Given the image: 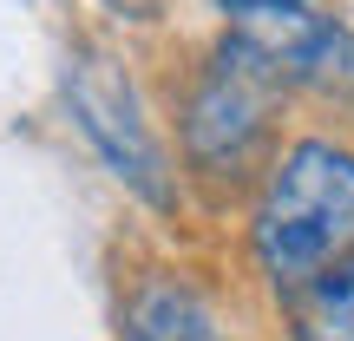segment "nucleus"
I'll return each instance as SVG.
<instances>
[{"instance_id":"obj_1","label":"nucleus","mask_w":354,"mask_h":341,"mask_svg":"<svg viewBox=\"0 0 354 341\" xmlns=\"http://www.w3.org/2000/svg\"><path fill=\"white\" fill-rule=\"evenodd\" d=\"M256 269L276 295H302L354 256V151L302 138L276 158L250 223Z\"/></svg>"},{"instance_id":"obj_2","label":"nucleus","mask_w":354,"mask_h":341,"mask_svg":"<svg viewBox=\"0 0 354 341\" xmlns=\"http://www.w3.org/2000/svg\"><path fill=\"white\" fill-rule=\"evenodd\" d=\"M282 66L269 59L256 39L230 33L223 46L210 53L197 92H190V112H184V151L197 171L210 177H236L250 171L256 145L269 138V112L282 99Z\"/></svg>"},{"instance_id":"obj_3","label":"nucleus","mask_w":354,"mask_h":341,"mask_svg":"<svg viewBox=\"0 0 354 341\" xmlns=\"http://www.w3.org/2000/svg\"><path fill=\"white\" fill-rule=\"evenodd\" d=\"M66 99H73L79 131L99 145V158L112 165L118 184H125L131 197H145L151 210H171L177 203L171 158H165V145H158V131L145 125V105H138V92H131V79L118 73L112 59H99V53H79L73 73H66Z\"/></svg>"},{"instance_id":"obj_4","label":"nucleus","mask_w":354,"mask_h":341,"mask_svg":"<svg viewBox=\"0 0 354 341\" xmlns=\"http://www.w3.org/2000/svg\"><path fill=\"white\" fill-rule=\"evenodd\" d=\"M230 13V33L256 39L269 59L282 66L289 86L308 92H354V33L328 13H315L308 0H216Z\"/></svg>"},{"instance_id":"obj_5","label":"nucleus","mask_w":354,"mask_h":341,"mask_svg":"<svg viewBox=\"0 0 354 341\" xmlns=\"http://www.w3.org/2000/svg\"><path fill=\"white\" fill-rule=\"evenodd\" d=\"M125 341H223L216 315L184 276H145L125 302Z\"/></svg>"},{"instance_id":"obj_6","label":"nucleus","mask_w":354,"mask_h":341,"mask_svg":"<svg viewBox=\"0 0 354 341\" xmlns=\"http://www.w3.org/2000/svg\"><path fill=\"white\" fill-rule=\"evenodd\" d=\"M289 329L295 341H354V256L302 295H289Z\"/></svg>"},{"instance_id":"obj_7","label":"nucleus","mask_w":354,"mask_h":341,"mask_svg":"<svg viewBox=\"0 0 354 341\" xmlns=\"http://www.w3.org/2000/svg\"><path fill=\"white\" fill-rule=\"evenodd\" d=\"M105 7H112V13H125V20H151V13H158V0H105Z\"/></svg>"}]
</instances>
